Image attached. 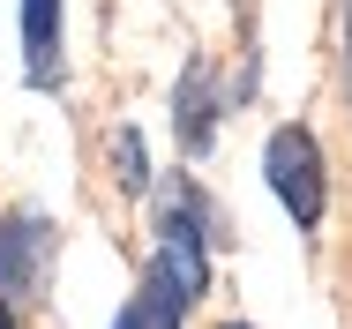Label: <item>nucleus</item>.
<instances>
[{
	"mask_svg": "<svg viewBox=\"0 0 352 329\" xmlns=\"http://www.w3.org/2000/svg\"><path fill=\"white\" fill-rule=\"evenodd\" d=\"M263 172H270V188H278L285 217H292L300 232H315V225H322V150H315V135L307 128H278L270 150H263Z\"/></svg>",
	"mask_w": 352,
	"mask_h": 329,
	"instance_id": "1",
	"label": "nucleus"
},
{
	"mask_svg": "<svg viewBox=\"0 0 352 329\" xmlns=\"http://www.w3.org/2000/svg\"><path fill=\"white\" fill-rule=\"evenodd\" d=\"M23 53H30V82H53V53H60V0H23Z\"/></svg>",
	"mask_w": 352,
	"mask_h": 329,
	"instance_id": "2",
	"label": "nucleus"
},
{
	"mask_svg": "<svg viewBox=\"0 0 352 329\" xmlns=\"http://www.w3.org/2000/svg\"><path fill=\"white\" fill-rule=\"evenodd\" d=\"M38 255H45V225H38V217L8 225V232H0V292H23V284L38 277Z\"/></svg>",
	"mask_w": 352,
	"mask_h": 329,
	"instance_id": "3",
	"label": "nucleus"
},
{
	"mask_svg": "<svg viewBox=\"0 0 352 329\" xmlns=\"http://www.w3.org/2000/svg\"><path fill=\"white\" fill-rule=\"evenodd\" d=\"M173 105H180V113H173V120H180V142H188V150H210V75H203V67H188V82H180V98H173Z\"/></svg>",
	"mask_w": 352,
	"mask_h": 329,
	"instance_id": "4",
	"label": "nucleus"
},
{
	"mask_svg": "<svg viewBox=\"0 0 352 329\" xmlns=\"http://www.w3.org/2000/svg\"><path fill=\"white\" fill-rule=\"evenodd\" d=\"M113 165H120V188H142V180H150V172H142V135L135 128L113 135Z\"/></svg>",
	"mask_w": 352,
	"mask_h": 329,
	"instance_id": "5",
	"label": "nucleus"
},
{
	"mask_svg": "<svg viewBox=\"0 0 352 329\" xmlns=\"http://www.w3.org/2000/svg\"><path fill=\"white\" fill-rule=\"evenodd\" d=\"M0 329H15V315H8V307H0Z\"/></svg>",
	"mask_w": 352,
	"mask_h": 329,
	"instance_id": "6",
	"label": "nucleus"
},
{
	"mask_svg": "<svg viewBox=\"0 0 352 329\" xmlns=\"http://www.w3.org/2000/svg\"><path fill=\"white\" fill-rule=\"evenodd\" d=\"M225 329H248V322H225Z\"/></svg>",
	"mask_w": 352,
	"mask_h": 329,
	"instance_id": "7",
	"label": "nucleus"
},
{
	"mask_svg": "<svg viewBox=\"0 0 352 329\" xmlns=\"http://www.w3.org/2000/svg\"><path fill=\"white\" fill-rule=\"evenodd\" d=\"M345 15H352V0H345Z\"/></svg>",
	"mask_w": 352,
	"mask_h": 329,
	"instance_id": "8",
	"label": "nucleus"
}]
</instances>
